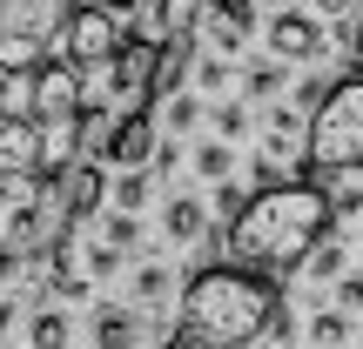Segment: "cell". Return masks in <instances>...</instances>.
<instances>
[{"mask_svg":"<svg viewBox=\"0 0 363 349\" xmlns=\"http://www.w3.org/2000/svg\"><path fill=\"white\" fill-rule=\"evenodd\" d=\"M148 188H155V181H148L142 168H135V175H121V181H115V202H121V215H135V208L148 202Z\"/></svg>","mask_w":363,"mask_h":349,"instance_id":"23","label":"cell"},{"mask_svg":"<svg viewBox=\"0 0 363 349\" xmlns=\"http://www.w3.org/2000/svg\"><path fill=\"white\" fill-rule=\"evenodd\" d=\"M330 215H337V202H330L316 181L289 175L283 188H256L242 202V215L222 229V248H229V262H242V269L256 275H296L310 269V256L330 242Z\"/></svg>","mask_w":363,"mask_h":349,"instance_id":"2","label":"cell"},{"mask_svg":"<svg viewBox=\"0 0 363 349\" xmlns=\"http://www.w3.org/2000/svg\"><path fill=\"white\" fill-rule=\"evenodd\" d=\"M350 40H357V61H363V13H357V34H350Z\"/></svg>","mask_w":363,"mask_h":349,"instance_id":"36","label":"cell"},{"mask_svg":"<svg viewBox=\"0 0 363 349\" xmlns=\"http://www.w3.org/2000/svg\"><path fill=\"white\" fill-rule=\"evenodd\" d=\"M101 195H108V168L101 161H81V168L67 175V208H74V222H88L94 208H101Z\"/></svg>","mask_w":363,"mask_h":349,"instance_id":"16","label":"cell"},{"mask_svg":"<svg viewBox=\"0 0 363 349\" xmlns=\"http://www.w3.org/2000/svg\"><path fill=\"white\" fill-rule=\"evenodd\" d=\"M242 88H249V101H269V94L283 88V67H249V74H242Z\"/></svg>","mask_w":363,"mask_h":349,"instance_id":"26","label":"cell"},{"mask_svg":"<svg viewBox=\"0 0 363 349\" xmlns=\"http://www.w3.org/2000/svg\"><path fill=\"white\" fill-rule=\"evenodd\" d=\"M229 168H235L229 142H202V148H195V175H202V181H222Z\"/></svg>","mask_w":363,"mask_h":349,"instance_id":"21","label":"cell"},{"mask_svg":"<svg viewBox=\"0 0 363 349\" xmlns=\"http://www.w3.org/2000/svg\"><path fill=\"white\" fill-rule=\"evenodd\" d=\"M242 128H249V108H242V101L216 108V135H229V142H235V135H242Z\"/></svg>","mask_w":363,"mask_h":349,"instance_id":"28","label":"cell"},{"mask_svg":"<svg viewBox=\"0 0 363 349\" xmlns=\"http://www.w3.org/2000/svg\"><path fill=\"white\" fill-rule=\"evenodd\" d=\"M128 27H121L115 7H74V27H67V61L74 67H115L128 54Z\"/></svg>","mask_w":363,"mask_h":349,"instance_id":"7","label":"cell"},{"mask_svg":"<svg viewBox=\"0 0 363 349\" xmlns=\"http://www.w3.org/2000/svg\"><path fill=\"white\" fill-rule=\"evenodd\" d=\"M195 88H229V61H202L195 67Z\"/></svg>","mask_w":363,"mask_h":349,"instance_id":"30","label":"cell"},{"mask_svg":"<svg viewBox=\"0 0 363 349\" xmlns=\"http://www.w3.org/2000/svg\"><path fill=\"white\" fill-rule=\"evenodd\" d=\"M289 316L276 275H256L242 262H208L182 282L175 302V343L189 349H256Z\"/></svg>","mask_w":363,"mask_h":349,"instance_id":"1","label":"cell"},{"mask_svg":"<svg viewBox=\"0 0 363 349\" xmlns=\"http://www.w3.org/2000/svg\"><path fill=\"white\" fill-rule=\"evenodd\" d=\"M67 229H74L67 181H34V188H21V202H13V215H7V242L21 248V256H54V248L67 242Z\"/></svg>","mask_w":363,"mask_h":349,"instance_id":"5","label":"cell"},{"mask_svg":"<svg viewBox=\"0 0 363 349\" xmlns=\"http://www.w3.org/2000/svg\"><path fill=\"white\" fill-rule=\"evenodd\" d=\"M262 40H269V54H276V61H316V54L330 47V34L316 27V13H303V7H283V13H269Z\"/></svg>","mask_w":363,"mask_h":349,"instance_id":"9","label":"cell"},{"mask_svg":"<svg viewBox=\"0 0 363 349\" xmlns=\"http://www.w3.org/2000/svg\"><path fill=\"white\" fill-rule=\"evenodd\" d=\"M249 7H256V0H249Z\"/></svg>","mask_w":363,"mask_h":349,"instance_id":"41","label":"cell"},{"mask_svg":"<svg viewBox=\"0 0 363 349\" xmlns=\"http://www.w3.org/2000/svg\"><path fill=\"white\" fill-rule=\"evenodd\" d=\"M189 67H195L189 40H175V47H162V101H175V94H189Z\"/></svg>","mask_w":363,"mask_h":349,"instance_id":"19","label":"cell"},{"mask_svg":"<svg viewBox=\"0 0 363 349\" xmlns=\"http://www.w3.org/2000/svg\"><path fill=\"white\" fill-rule=\"evenodd\" d=\"M169 349H189V343H169Z\"/></svg>","mask_w":363,"mask_h":349,"instance_id":"40","label":"cell"},{"mask_svg":"<svg viewBox=\"0 0 363 349\" xmlns=\"http://www.w3.org/2000/svg\"><path fill=\"white\" fill-rule=\"evenodd\" d=\"M115 269H121V248L94 242V248H88V275H115Z\"/></svg>","mask_w":363,"mask_h":349,"instance_id":"29","label":"cell"},{"mask_svg":"<svg viewBox=\"0 0 363 349\" xmlns=\"http://www.w3.org/2000/svg\"><path fill=\"white\" fill-rule=\"evenodd\" d=\"M148 155H155V115H128V121H108L101 128V161L121 175L148 168Z\"/></svg>","mask_w":363,"mask_h":349,"instance_id":"10","label":"cell"},{"mask_svg":"<svg viewBox=\"0 0 363 349\" xmlns=\"http://www.w3.org/2000/svg\"><path fill=\"white\" fill-rule=\"evenodd\" d=\"M337 309H363V275H343L337 282Z\"/></svg>","mask_w":363,"mask_h":349,"instance_id":"31","label":"cell"},{"mask_svg":"<svg viewBox=\"0 0 363 349\" xmlns=\"http://www.w3.org/2000/svg\"><path fill=\"white\" fill-rule=\"evenodd\" d=\"M67 0H0V74H40L54 47H67Z\"/></svg>","mask_w":363,"mask_h":349,"instance_id":"4","label":"cell"},{"mask_svg":"<svg viewBox=\"0 0 363 349\" xmlns=\"http://www.w3.org/2000/svg\"><path fill=\"white\" fill-rule=\"evenodd\" d=\"M0 175H34L40 181V121L34 115H7L0 121Z\"/></svg>","mask_w":363,"mask_h":349,"instance_id":"11","label":"cell"},{"mask_svg":"<svg viewBox=\"0 0 363 349\" xmlns=\"http://www.w3.org/2000/svg\"><path fill=\"white\" fill-rule=\"evenodd\" d=\"M0 208H7V175H0Z\"/></svg>","mask_w":363,"mask_h":349,"instance_id":"38","label":"cell"},{"mask_svg":"<svg viewBox=\"0 0 363 349\" xmlns=\"http://www.w3.org/2000/svg\"><path fill=\"white\" fill-rule=\"evenodd\" d=\"M310 275H316V282H337V275H343V242H323V248H316V256H310Z\"/></svg>","mask_w":363,"mask_h":349,"instance_id":"24","label":"cell"},{"mask_svg":"<svg viewBox=\"0 0 363 349\" xmlns=\"http://www.w3.org/2000/svg\"><path fill=\"white\" fill-rule=\"evenodd\" d=\"M13 316H21V309H13V302H0V336L13 329Z\"/></svg>","mask_w":363,"mask_h":349,"instance_id":"34","label":"cell"},{"mask_svg":"<svg viewBox=\"0 0 363 349\" xmlns=\"http://www.w3.org/2000/svg\"><path fill=\"white\" fill-rule=\"evenodd\" d=\"M202 21H208V0H162V7H155L162 47H175V40H189V34H195Z\"/></svg>","mask_w":363,"mask_h":349,"instance_id":"15","label":"cell"},{"mask_svg":"<svg viewBox=\"0 0 363 349\" xmlns=\"http://www.w3.org/2000/svg\"><path fill=\"white\" fill-rule=\"evenodd\" d=\"M67 336H74L67 309H40L34 323H27V349H67Z\"/></svg>","mask_w":363,"mask_h":349,"instance_id":"18","label":"cell"},{"mask_svg":"<svg viewBox=\"0 0 363 349\" xmlns=\"http://www.w3.org/2000/svg\"><path fill=\"white\" fill-rule=\"evenodd\" d=\"M262 148H269V161H283V168H289V161H303V168H310V121L289 115V108H276Z\"/></svg>","mask_w":363,"mask_h":349,"instance_id":"12","label":"cell"},{"mask_svg":"<svg viewBox=\"0 0 363 349\" xmlns=\"http://www.w3.org/2000/svg\"><path fill=\"white\" fill-rule=\"evenodd\" d=\"M142 316L135 309H94V349H135Z\"/></svg>","mask_w":363,"mask_h":349,"instance_id":"17","label":"cell"},{"mask_svg":"<svg viewBox=\"0 0 363 349\" xmlns=\"http://www.w3.org/2000/svg\"><path fill=\"white\" fill-rule=\"evenodd\" d=\"M316 7H330V13H337V7H350V0H316Z\"/></svg>","mask_w":363,"mask_h":349,"instance_id":"37","label":"cell"},{"mask_svg":"<svg viewBox=\"0 0 363 349\" xmlns=\"http://www.w3.org/2000/svg\"><path fill=\"white\" fill-rule=\"evenodd\" d=\"M0 121H7V88H0Z\"/></svg>","mask_w":363,"mask_h":349,"instance_id":"39","label":"cell"},{"mask_svg":"<svg viewBox=\"0 0 363 349\" xmlns=\"http://www.w3.org/2000/svg\"><path fill=\"white\" fill-rule=\"evenodd\" d=\"M21 262H27V256H21V248H13V242H0V282H7V275H13V269H21Z\"/></svg>","mask_w":363,"mask_h":349,"instance_id":"32","label":"cell"},{"mask_svg":"<svg viewBox=\"0 0 363 349\" xmlns=\"http://www.w3.org/2000/svg\"><path fill=\"white\" fill-rule=\"evenodd\" d=\"M108 101H115V121L148 115V101H162V47L155 40H128V54L108 67Z\"/></svg>","mask_w":363,"mask_h":349,"instance_id":"6","label":"cell"},{"mask_svg":"<svg viewBox=\"0 0 363 349\" xmlns=\"http://www.w3.org/2000/svg\"><path fill=\"white\" fill-rule=\"evenodd\" d=\"M195 121H202V101H195V94H175V101H162V128H169V135L195 128Z\"/></svg>","mask_w":363,"mask_h":349,"instance_id":"22","label":"cell"},{"mask_svg":"<svg viewBox=\"0 0 363 349\" xmlns=\"http://www.w3.org/2000/svg\"><path fill=\"white\" fill-rule=\"evenodd\" d=\"M350 168H363V67L337 74L323 108L310 115V175L337 181Z\"/></svg>","mask_w":363,"mask_h":349,"instance_id":"3","label":"cell"},{"mask_svg":"<svg viewBox=\"0 0 363 349\" xmlns=\"http://www.w3.org/2000/svg\"><path fill=\"white\" fill-rule=\"evenodd\" d=\"M162 229H169V242H175V248H189V242H202V229H208V208L195 202V195H175V202L162 208Z\"/></svg>","mask_w":363,"mask_h":349,"instance_id":"14","label":"cell"},{"mask_svg":"<svg viewBox=\"0 0 363 349\" xmlns=\"http://www.w3.org/2000/svg\"><path fill=\"white\" fill-rule=\"evenodd\" d=\"M357 208H363V188H343L337 195V215H357Z\"/></svg>","mask_w":363,"mask_h":349,"instance_id":"33","label":"cell"},{"mask_svg":"<svg viewBox=\"0 0 363 349\" xmlns=\"http://www.w3.org/2000/svg\"><path fill=\"white\" fill-rule=\"evenodd\" d=\"M94 7H115V13H128V7H142V0H94Z\"/></svg>","mask_w":363,"mask_h":349,"instance_id":"35","label":"cell"},{"mask_svg":"<svg viewBox=\"0 0 363 349\" xmlns=\"http://www.w3.org/2000/svg\"><path fill=\"white\" fill-rule=\"evenodd\" d=\"M135 235H142V229H135V215H121V208H115V215H108V229H101V242L128 256V248H135Z\"/></svg>","mask_w":363,"mask_h":349,"instance_id":"25","label":"cell"},{"mask_svg":"<svg viewBox=\"0 0 363 349\" xmlns=\"http://www.w3.org/2000/svg\"><path fill=\"white\" fill-rule=\"evenodd\" d=\"M310 343L316 349H343V343H350V316H343V309H316L310 316Z\"/></svg>","mask_w":363,"mask_h":349,"instance_id":"20","label":"cell"},{"mask_svg":"<svg viewBox=\"0 0 363 349\" xmlns=\"http://www.w3.org/2000/svg\"><path fill=\"white\" fill-rule=\"evenodd\" d=\"M135 296H142L148 309H155V302L169 296V269H142V275H135Z\"/></svg>","mask_w":363,"mask_h":349,"instance_id":"27","label":"cell"},{"mask_svg":"<svg viewBox=\"0 0 363 349\" xmlns=\"http://www.w3.org/2000/svg\"><path fill=\"white\" fill-rule=\"evenodd\" d=\"M81 101H88V81H81L74 61H48L34 81H27V115H34L40 128H54V121H74Z\"/></svg>","mask_w":363,"mask_h":349,"instance_id":"8","label":"cell"},{"mask_svg":"<svg viewBox=\"0 0 363 349\" xmlns=\"http://www.w3.org/2000/svg\"><path fill=\"white\" fill-rule=\"evenodd\" d=\"M249 27H256V7L249 0H208V34H216L222 54H242Z\"/></svg>","mask_w":363,"mask_h":349,"instance_id":"13","label":"cell"}]
</instances>
